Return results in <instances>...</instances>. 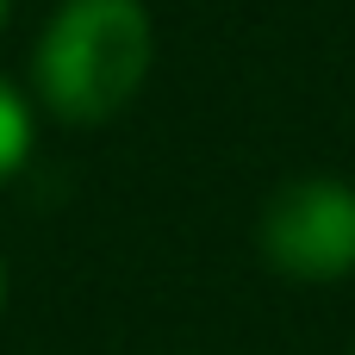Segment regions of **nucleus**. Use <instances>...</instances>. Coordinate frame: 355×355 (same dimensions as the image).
Here are the masks:
<instances>
[{"instance_id":"f257e3e1","label":"nucleus","mask_w":355,"mask_h":355,"mask_svg":"<svg viewBox=\"0 0 355 355\" xmlns=\"http://www.w3.org/2000/svg\"><path fill=\"white\" fill-rule=\"evenodd\" d=\"M150 56L156 25L144 0H62L31 56L37 100L69 125H100L137 100Z\"/></svg>"},{"instance_id":"f03ea898","label":"nucleus","mask_w":355,"mask_h":355,"mask_svg":"<svg viewBox=\"0 0 355 355\" xmlns=\"http://www.w3.org/2000/svg\"><path fill=\"white\" fill-rule=\"evenodd\" d=\"M262 262L287 281H343L355 275V187L337 175H300L275 187L256 225Z\"/></svg>"},{"instance_id":"7ed1b4c3","label":"nucleus","mask_w":355,"mask_h":355,"mask_svg":"<svg viewBox=\"0 0 355 355\" xmlns=\"http://www.w3.org/2000/svg\"><path fill=\"white\" fill-rule=\"evenodd\" d=\"M25 156H31V106H25V94L0 75V181L19 175Z\"/></svg>"},{"instance_id":"20e7f679","label":"nucleus","mask_w":355,"mask_h":355,"mask_svg":"<svg viewBox=\"0 0 355 355\" xmlns=\"http://www.w3.org/2000/svg\"><path fill=\"white\" fill-rule=\"evenodd\" d=\"M6 12H12V0H0V25H6Z\"/></svg>"},{"instance_id":"39448f33","label":"nucleus","mask_w":355,"mask_h":355,"mask_svg":"<svg viewBox=\"0 0 355 355\" xmlns=\"http://www.w3.org/2000/svg\"><path fill=\"white\" fill-rule=\"evenodd\" d=\"M0 306H6V268H0Z\"/></svg>"}]
</instances>
